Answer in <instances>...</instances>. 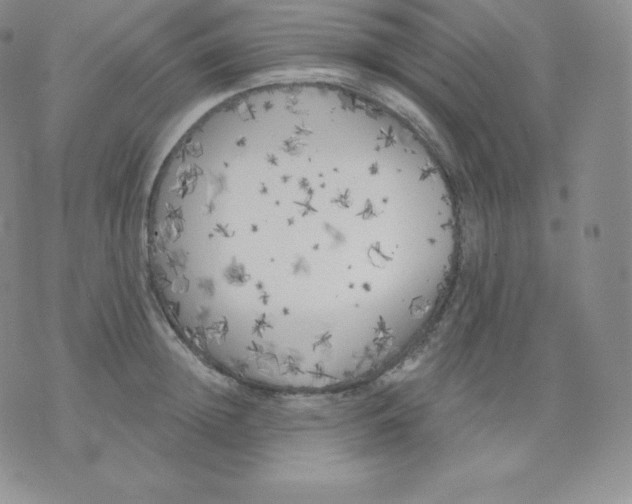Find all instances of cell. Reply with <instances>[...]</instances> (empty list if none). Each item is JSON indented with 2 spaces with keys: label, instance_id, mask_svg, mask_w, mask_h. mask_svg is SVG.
<instances>
[{
  "label": "cell",
  "instance_id": "cell-1",
  "mask_svg": "<svg viewBox=\"0 0 632 504\" xmlns=\"http://www.w3.org/2000/svg\"><path fill=\"white\" fill-rule=\"evenodd\" d=\"M356 172L335 157L279 153L199 179L146 249L179 320L240 363L324 354L369 332L388 283Z\"/></svg>",
  "mask_w": 632,
  "mask_h": 504
}]
</instances>
